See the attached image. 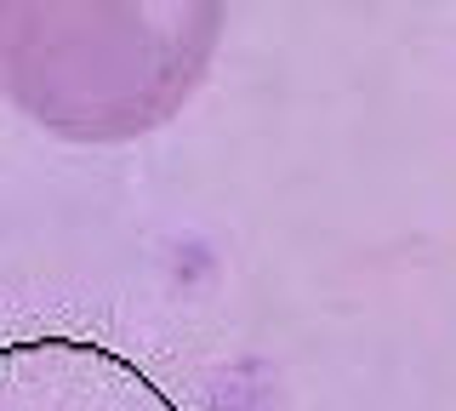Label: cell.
I'll use <instances>...</instances> for the list:
<instances>
[{
    "mask_svg": "<svg viewBox=\"0 0 456 411\" xmlns=\"http://www.w3.org/2000/svg\"><path fill=\"white\" fill-rule=\"evenodd\" d=\"M217 35L206 0H0V92L69 144H126L189 103Z\"/></svg>",
    "mask_w": 456,
    "mask_h": 411,
    "instance_id": "obj_1",
    "label": "cell"
}]
</instances>
